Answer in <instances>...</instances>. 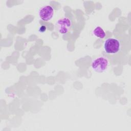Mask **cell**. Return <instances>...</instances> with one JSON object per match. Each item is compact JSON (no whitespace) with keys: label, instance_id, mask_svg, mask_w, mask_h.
<instances>
[{"label":"cell","instance_id":"6","mask_svg":"<svg viewBox=\"0 0 131 131\" xmlns=\"http://www.w3.org/2000/svg\"><path fill=\"white\" fill-rule=\"evenodd\" d=\"M46 31V27L45 26H41L39 29V31L40 32H44Z\"/></svg>","mask_w":131,"mask_h":131},{"label":"cell","instance_id":"4","mask_svg":"<svg viewBox=\"0 0 131 131\" xmlns=\"http://www.w3.org/2000/svg\"><path fill=\"white\" fill-rule=\"evenodd\" d=\"M54 10L51 5H45L41 7L38 11V15L43 21H49L53 16Z\"/></svg>","mask_w":131,"mask_h":131},{"label":"cell","instance_id":"5","mask_svg":"<svg viewBox=\"0 0 131 131\" xmlns=\"http://www.w3.org/2000/svg\"><path fill=\"white\" fill-rule=\"evenodd\" d=\"M93 35L100 39H103L106 36V33L104 30L100 26H96L93 30Z\"/></svg>","mask_w":131,"mask_h":131},{"label":"cell","instance_id":"1","mask_svg":"<svg viewBox=\"0 0 131 131\" xmlns=\"http://www.w3.org/2000/svg\"><path fill=\"white\" fill-rule=\"evenodd\" d=\"M104 52L108 54H115L120 51L121 43L119 39L114 37H110L105 40L103 43Z\"/></svg>","mask_w":131,"mask_h":131},{"label":"cell","instance_id":"2","mask_svg":"<svg viewBox=\"0 0 131 131\" xmlns=\"http://www.w3.org/2000/svg\"><path fill=\"white\" fill-rule=\"evenodd\" d=\"M109 62L107 58L104 57H99L94 59L91 63L92 69L97 73L104 72L108 67Z\"/></svg>","mask_w":131,"mask_h":131},{"label":"cell","instance_id":"3","mask_svg":"<svg viewBox=\"0 0 131 131\" xmlns=\"http://www.w3.org/2000/svg\"><path fill=\"white\" fill-rule=\"evenodd\" d=\"M72 26L71 19L67 17H63L59 19L56 23L55 28L56 30L60 34L67 33Z\"/></svg>","mask_w":131,"mask_h":131}]
</instances>
